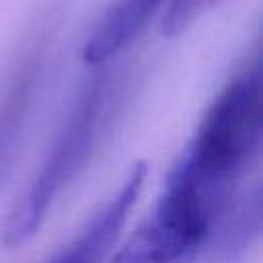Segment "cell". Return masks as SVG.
<instances>
[{"mask_svg":"<svg viewBox=\"0 0 263 263\" xmlns=\"http://www.w3.org/2000/svg\"><path fill=\"white\" fill-rule=\"evenodd\" d=\"M259 146L261 80L251 64L210 103L150 216L109 263H193L240 193Z\"/></svg>","mask_w":263,"mask_h":263,"instance_id":"cell-1","label":"cell"},{"mask_svg":"<svg viewBox=\"0 0 263 263\" xmlns=\"http://www.w3.org/2000/svg\"><path fill=\"white\" fill-rule=\"evenodd\" d=\"M107 111L109 80L101 76L84 86L35 179L10 208L2 228L4 247L16 249L35 236L55 199L88 162L105 125Z\"/></svg>","mask_w":263,"mask_h":263,"instance_id":"cell-2","label":"cell"},{"mask_svg":"<svg viewBox=\"0 0 263 263\" xmlns=\"http://www.w3.org/2000/svg\"><path fill=\"white\" fill-rule=\"evenodd\" d=\"M146 164L136 162L117 191L86 220V224L45 263H103L117 240L146 181Z\"/></svg>","mask_w":263,"mask_h":263,"instance_id":"cell-3","label":"cell"},{"mask_svg":"<svg viewBox=\"0 0 263 263\" xmlns=\"http://www.w3.org/2000/svg\"><path fill=\"white\" fill-rule=\"evenodd\" d=\"M166 0H117L95 25L82 47V60L90 66H103L123 51L154 18Z\"/></svg>","mask_w":263,"mask_h":263,"instance_id":"cell-4","label":"cell"},{"mask_svg":"<svg viewBox=\"0 0 263 263\" xmlns=\"http://www.w3.org/2000/svg\"><path fill=\"white\" fill-rule=\"evenodd\" d=\"M29 82L31 80L14 82V86L8 90V95L0 103V177L10 162L16 136L23 127V119H25L29 97H31Z\"/></svg>","mask_w":263,"mask_h":263,"instance_id":"cell-5","label":"cell"},{"mask_svg":"<svg viewBox=\"0 0 263 263\" xmlns=\"http://www.w3.org/2000/svg\"><path fill=\"white\" fill-rule=\"evenodd\" d=\"M216 0H168L160 18V33L164 37L183 35Z\"/></svg>","mask_w":263,"mask_h":263,"instance_id":"cell-6","label":"cell"}]
</instances>
